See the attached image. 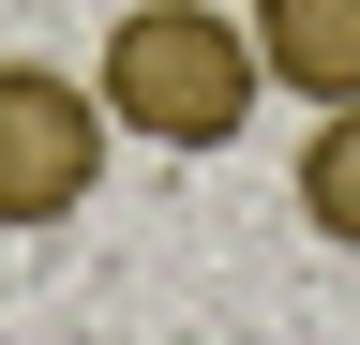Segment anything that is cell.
<instances>
[{
	"label": "cell",
	"mask_w": 360,
	"mask_h": 345,
	"mask_svg": "<svg viewBox=\"0 0 360 345\" xmlns=\"http://www.w3.org/2000/svg\"><path fill=\"white\" fill-rule=\"evenodd\" d=\"M255 91H270L255 30L210 0H135V15H105V60H90V105L150 150H225L255 120Z\"/></svg>",
	"instance_id": "cell-1"
},
{
	"label": "cell",
	"mask_w": 360,
	"mask_h": 345,
	"mask_svg": "<svg viewBox=\"0 0 360 345\" xmlns=\"http://www.w3.org/2000/svg\"><path fill=\"white\" fill-rule=\"evenodd\" d=\"M105 181V105L90 75H45V60H0V226H60Z\"/></svg>",
	"instance_id": "cell-2"
},
{
	"label": "cell",
	"mask_w": 360,
	"mask_h": 345,
	"mask_svg": "<svg viewBox=\"0 0 360 345\" xmlns=\"http://www.w3.org/2000/svg\"><path fill=\"white\" fill-rule=\"evenodd\" d=\"M255 60L300 105H360V0H255Z\"/></svg>",
	"instance_id": "cell-3"
},
{
	"label": "cell",
	"mask_w": 360,
	"mask_h": 345,
	"mask_svg": "<svg viewBox=\"0 0 360 345\" xmlns=\"http://www.w3.org/2000/svg\"><path fill=\"white\" fill-rule=\"evenodd\" d=\"M300 226L360 255V105H315V136H300Z\"/></svg>",
	"instance_id": "cell-4"
}]
</instances>
